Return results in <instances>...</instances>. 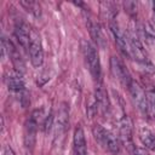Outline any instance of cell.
<instances>
[{"instance_id":"4fadbf2b","label":"cell","mask_w":155,"mask_h":155,"mask_svg":"<svg viewBox=\"0 0 155 155\" xmlns=\"http://www.w3.org/2000/svg\"><path fill=\"white\" fill-rule=\"evenodd\" d=\"M139 139L145 149H149L155 153V136L149 128L142 127L139 130Z\"/></svg>"},{"instance_id":"8fae6325","label":"cell","mask_w":155,"mask_h":155,"mask_svg":"<svg viewBox=\"0 0 155 155\" xmlns=\"http://www.w3.org/2000/svg\"><path fill=\"white\" fill-rule=\"evenodd\" d=\"M74 155H87L85 133L81 126H78L74 131Z\"/></svg>"},{"instance_id":"7402d4cb","label":"cell","mask_w":155,"mask_h":155,"mask_svg":"<svg viewBox=\"0 0 155 155\" xmlns=\"http://www.w3.org/2000/svg\"><path fill=\"white\" fill-rule=\"evenodd\" d=\"M52 124H53V115L52 113H50L46 117H45V121H44V131L45 132H48L52 127Z\"/></svg>"},{"instance_id":"9c48e42d","label":"cell","mask_w":155,"mask_h":155,"mask_svg":"<svg viewBox=\"0 0 155 155\" xmlns=\"http://www.w3.org/2000/svg\"><path fill=\"white\" fill-rule=\"evenodd\" d=\"M5 84L11 91H22L24 88V80L22 78V74L17 70L7 71L5 75Z\"/></svg>"},{"instance_id":"603a6c76","label":"cell","mask_w":155,"mask_h":155,"mask_svg":"<svg viewBox=\"0 0 155 155\" xmlns=\"http://www.w3.org/2000/svg\"><path fill=\"white\" fill-rule=\"evenodd\" d=\"M125 8H126L128 12H132L133 10L137 8V4H136L134 1H127V2H125Z\"/></svg>"},{"instance_id":"ffe728a7","label":"cell","mask_w":155,"mask_h":155,"mask_svg":"<svg viewBox=\"0 0 155 155\" xmlns=\"http://www.w3.org/2000/svg\"><path fill=\"white\" fill-rule=\"evenodd\" d=\"M147 98H148V115L153 117V120L155 121V91L151 90L147 93Z\"/></svg>"},{"instance_id":"2e32d148","label":"cell","mask_w":155,"mask_h":155,"mask_svg":"<svg viewBox=\"0 0 155 155\" xmlns=\"http://www.w3.org/2000/svg\"><path fill=\"white\" fill-rule=\"evenodd\" d=\"M103 147L105 149H108L110 153L113 154H119L120 151V138L116 137L115 134H113L111 132L107 131V134H105V140H104V144Z\"/></svg>"},{"instance_id":"3957f363","label":"cell","mask_w":155,"mask_h":155,"mask_svg":"<svg viewBox=\"0 0 155 155\" xmlns=\"http://www.w3.org/2000/svg\"><path fill=\"white\" fill-rule=\"evenodd\" d=\"M42 114V110H35L31 116L27 120L25 126H24V144L28 149H33L35 145V139H36V128L39 124V119Z\"/></svg>"},{"instance_id":"30bf717a","label":"cell","mask_w":155,"mask_h":155,"mask_svg":"<svg viewBox=\"0 0 155 155\" xmlns=\"http://www.w3.org/2000/svg\"><path fill=\"white\" fill-rule=\"evenodd\" d=\"M68 121H69V108L65 103H62L58 115H57V121H56V136H61L65 132L68 127Z\"/></svg>"},{"instance_id":"6da1fadb","label":"cell","mask_w":155,"mask_h":155,"mask_svg":"<svg viewBox=\"0 0 155 155\" xmlns=\"http://www.w3.org/2000/svg\"><path fill=\"white\" fill-rule=\"evenodd\" d=\"M82 52H84L86 63L90 68V71L93 79L99 81L101 80V62H99V57H98V52L96 47L90 41L82 40Z\"/></svg>"},{"instance_id":"44dd1931","label":"cell","mask_w":155,"mask_h":155,"mask_svg":"<svg viewBox=\"0 0 155 155\" xmlns=\"http://www.w3.org/2000/svg\"><path fill=\"white\" fill-rule=\"evenodd\" d=\"M143 29H144V34H145V36H147L148 39L155 41V28H154L150 23L145 22V23L143 24Z\"/></svg>"},{"instance_id":"cb8c5ba5","label":"cell","mask_w":155,"mask_h":155,"mask_svg":"<svg viewBox=\"0 0 155 155\" xmlns=\"http://www.w3.org/2000/svg\"><path fill=\"white\" fill-rule=\"evenodd\" d=\"M134 155H150V153L145 148H134Z\"/></svg>"},{"instance_id":"484cf974","label":"cell","mask_w":155,"mask_h":155,"mask_svg":"<svg viewBox=\"0 0 155 155\" xmlns=\"http://www.w3.org/2000/svg\"><path fill=\"white\" fill-rule=\"evenodd\" d=\"M154 12H155V2H154Z\"/></svg>"},{"instance_id":"5b68a950","label":"cell","mask_w":155,"mask_h":155,"mask_svg":"<svg viewBox=\"0 0 155 155\" xmlns=\"http://www.w3.org/2000/svg\"><path fill=\"white\" fill-rule=\"evenodd\" d=\"M110 69H111V73L113 75L124 85L128 88L132 79H131V75L127 70V68L125 67V64L122 63V61L115 56H113L110 58Z\"/></svg>"},{"instance_id":"e0dca14e","label":"cell","mask_w":155,"mask_h":155,"mask_svg":"<svg viewBox=\"0 0 155 155\" xmlns=\"http://www.w3.org/2000/svg\"><path fill=\"white\" fill-rule=\"evenodd\" d=\"M28 12H30L31 15H34L35 17H40L41 16V6L39 2L33 1V0H22L19 2Z\"/></svg>"},{"instance_id":"5bb4252c","label":"cell","mask_w":155,"mask_h":155,"mask_svg":"<svg viewBox=\"0 0 155 155\" xmlns=\"http://www.w3.org/2000/svg\"><path fill=\"white\" fill-rule=\"evenodd\" d=\"M96 99H97V103H98V108L102 110L103 114L108 113L109 111V108H110V103H109V98H108V94H107V91L104 90L103 86H98L96 88Z\"/></svg>"},{"instance_id":"7a4b0ae2","label":"cell","mask_w":155,"mask_h":155,"mask_svg":"<svg viewBox=\"0 0 155 155\" xmlns=\"http://www.w3.org/2000/svg\"><path fill=\"white\" fill-rule=\"evenodd\" d=\"M29 56L30 62L34 67L39 68L44 62V50L41 44V38L35 29H30V38H29Z\"/></svg>"},{"instance_id":"9a60e30c","label":"cell","mask_w":155,"mask_h":155,"mask_svg":"<svg viewBox=\"0 0 155 155\" xmlns=\"http://www.w3.org/2000/svg\"><path fill=\"white\" fill-rule=\"evenodd\" d=\"M90 33H91V36L93 38L94 42L97 44V46H99L101 48H104L107 45V39L104 36V33H103L101 25L97 23L90 24Z\"/></svg>"},{"instance_id":"d4e9b609","label":"cell","mask_w":155,"mask_h":155,"mask_svg":"<svg viewBox=\"0 0 155 155\" xmlns=\"http://www.w3.org/2000/svg\"><path fill=\"white\" fill-rule=\"evenodd\" d=\"M4 155H15V153L12 151V149H11V148L5 147V149H4Z\"/></svg>"},{"instance_id":"8992f818","label":"cell","mask_w":155,"mask_h":155,"mask_svg":"<svg viewBox=\"0 0 155 155\" xmlns=\"http://www.w3.org/2000/svg\"><path fill=\"white\" fill-rule=\"evenodd\" d=\"M128 44H130V48H131V56L133 58H136V61H138L143 64L148 63L147 52L133 30H130V33H128Z\"/></svg>"},{"instance_id":"277c9868","label":"cell","mask_w":155,"mask_h":155,"mask_svg":"<svg viewBox=\"0 0 155 155\" xmlns=\"http://www.w3.org/2000/svg\"><path fill=\"white\" fill-rule=\"evenodd\" d=\"M128 91L131 93V97H132L134 104L139 109V111L144 115H148V98H147V93L144 92L142 86L137 81L132 80L128 86Z\"/></svg>"},{"instance_id":"7c38bea8","label":"cell","mask_w":155,"mask_h":155,"mask_svg":"<svg viewBox=\"0 0 155 155\" xmlns=\"http://www.w3.org/2000/svg\"><path fill=\"white\" fill-rule=\"evenodd\" d=\"M119 138L126 143L132 139V121L127 115L119 120Z\"/></svg>"},{"instance_id":"ba28073f","label":"cell","mask_w":155,"mask_h":155,"mask_svg":"<svg viewBox=\"0 0 155 155\" xmlns=\"http://www.w3.org/2000/svg\"><path fill=\"white\" fill-rule=\"evenodd\" d=\"M15 35L17 38V41L19 45L29 50V38H30V29H28V25L23 21H17L15 24Z\"/></svg>"},{"instance_id":"ac0fdd59","label":"cell","mask_w":155,"mask_h":155,"mask_svg":"<svg viewBox=\"0 0 155 155\" xmlns=\"http://www.w3.org/2000/svg\"><path fill=\"white\" fill-rule=\"evenodd\" d=\"M98 103H97V99H96V96H91L87 101V107H86V111H87V116L90 119L94 117L97 111H98Z\"/></svg>"},{"instance_id":"52a82bcc","label":"cell","mask_w":155,"mask_h":155,"mask_svg":"<svg viewBox=\"0 0 155 155\" xmlns=\"http://www.w3.org/2000/svg\"><path fill=\"white\" fill-rule=\"evenodd\" d=\"M110 29L114 34V38H115V42L119 47V50L122 52L124 56H127V57H132L131 56V48H130V44H128V40L126 39V35L120 30L117 23L113 19H110Z\"/></svg>"},{"instance_id":"d6986e66","label":"cell","mask_w":155,"mask_h":155,"mask_svg":"<svg viewBox=\"0 0 155 155\" xmlns=\"http://www.w3.org/2000/svg\"><path fill=\"white\" fill-rule=\"evenodd\" d=\"M92 132H93L94 139H96L101 145H103V144H104V140H105L107 130H105V128H103L101 125H94V126H93V128H92Z\"/></svg>"}]
</instances>
